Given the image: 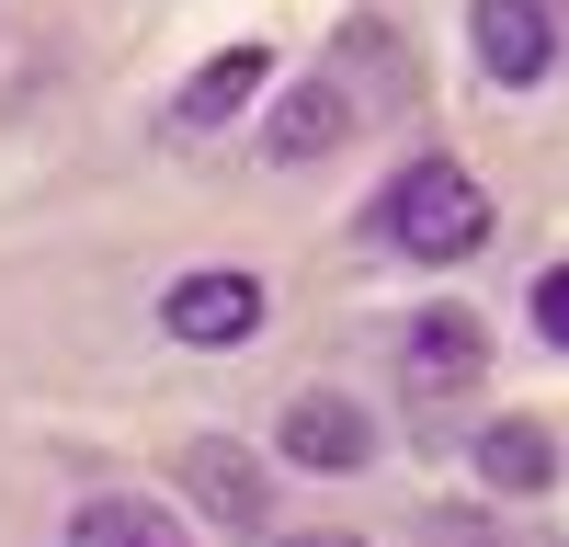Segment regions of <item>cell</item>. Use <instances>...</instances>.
Masks as SVG:
<instances>
[{"label":"cell","instance_id":"6da1fadb","mask_svg":"<svg viewBox=\"0 0 569 547\" xmlns=\"http://www.w3.org/2000/svg\"><path fill=\"white\" fill-rule=\"evenodd\" d=\"M365 228H376V251L445 274V262H467V251H490V195H479V171H467L456 149H421V160L388 171V195L365 206Z\"/></svg>","mask_w":569,"mask_h":547},{"label":"cell","instance_id":"7a4b0ae2","mask_svg":"<svg viewBox=\"0 0 569 547\" xmlns=\"http://www.w3.org/2000/svg\"><path fill=\"white\" fill-rule=\"evenodd\" d=\"M365 126H376V115H365V91H353L342 69L319 58L308 80L262 91V115H251V149H262V171H319V160H342Z\"/></svg>","mask_w":569,"mask_h":547},{"label":"cell","instance_id":"3957f363","mask_svg":"<svg viewBox=\"0 0 569 547\" xmlns=\"http://www.w3.org/2000/svg\"><path fill=\"white\" fill-rule=\"evenodd\" d=\"M262 319H273V286L251 262H194L160 286V342H182V354H240V342H262Z\"/></svg>","mask_w":569,"mask_h":547},{"label":"cell","instance_id":"277c9868","mask_svg":"<svg viewBox=\"0 0 569 547\" xmlns=\"http://www.w3.org/2000/svg\"><path fill=\"white\" fill-rule=\"evenodd\" d=\"M467 58H479L490 91H547L558 58H569V23H558V0H467Z\"/></svg>","mask_w":569,"mask_h":547},{"label":"cell","instance_id":"5b68a950","mask_svg":"<svg viewBox=\"0 0 569 547\" xmlns=\"http://www.w3.org/2000/svg\"><path fill=\"white\" fill-rule=\"evenodd\" d=\"M273 456L297 479H365L376 468V410L342 399V388H297L284 399V422H273Z\"/></svg>","mask_w":569,"mask_h":547},{"label":"cell","instance_id":"8992f818","mask_svg":"<svg viewBox=\"0 0 569 547\" xmlns=\"http://www.w3.org/2000/svg\"><path fill=\"white\" fill-rule=\"evenodd\" d=\"M182 501H194L217 536H240V547L273 536V468L240 434H194V445H182Z\"/></svg>","mask_w":569,"mask_h":547},{"label":"cell","instance_id":"52a82bcc","mask_svg":"<svg viewBox=\"0 0 569 547\" xmlns=\"http://www.w3.org/2000/svg\"><path fill=\"white\" fill-rule=\"evenodd\" d=\"M262 91H273V46H251V34L217 46V58L171 91V137H228L240 115H262Z\"/></svg>","mask_w":569,"mask_h":547},{"label":"cell","instance_id":"ba28073f","mask_svg":"<svg viewBox=\"0 0 569 547\" xmlns=\"http://www.w3.org/2000/svg\"><path fill=\"white\" fill-rule=\"evenodd\" d=\"M467 468H479L490 501H547V490H558V434L536 422V410H501V422H479Z\"/></svg>","mask_w":569,"mask_h":547},{"label":"cell","instance_id":"9c48e42d","mask_svg":"<svg viewBox=\"0 0 569 547\" xmlns=\"http://www.w3.org/2000/svg\"><path fill=\"white\" fill-rule=\"evenodd\" d=\"M399 365H410V388L456 399V388H479V377H490V331H479L467 308H421L410 331H399Z\"/></svg>","mask_w":569,"mask_h":547},{"label":"cell","instance_id":"30bf717a","mask_svg":"<svg viewBox=\"0 0 569 547\" xmlns=\"http://www.w3.org/2000/svg\"><path fill=\"white\" fill-rule=\"evenodd\" d=\"M69 547H194L149 490H91L80 514H69Z\"/></svg>","mask_w":569,"mask_h":547},{"label":"cell","instance_id":"8fae6325","mask_svg":"<svg viewBox=\"0 0 569 547\" xmlns=\"http://www.w3.org/2000/svg\"><path fill=\"white\" fill-rule=\"evenodd\" d=\"M421 547H512L490 501H421Z\"/></svg>","mask_w":569,"mask_h":547},{"label":"cell","instance_id":"7c38bea8","mask_svg":"<svg viewBox=\"0 0 569 547\" xmlns=\"http://www.w3.org/2000/svg\"><path fill=\"white\" fill-rule=\"evenodd\" d=\"M525 319H536V342H547V354H569V262H547L536 286H525Z\"/></svg>","mask_w":569,"mask_h":547},{"label":"cell","instance_id":"4fadbf2b","mask_svg":"<svg viewBox=\"0 0 569 547\" xmlns=\"http://www.w3.org/2000/svg\"><path fill=\"white\" fill-rule=\"evenodd\" d=\"M284 547H365V536H342V525H319V536H284Z\"/></svg>","mask_w":569,"mask_h":547}]
</instances>
